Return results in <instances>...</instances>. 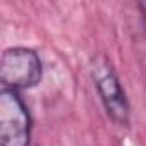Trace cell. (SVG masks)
Wrapping results in <instances>:
<instances>
[{"instance_id":"6da1fadb","label":"cell","mask_w":146,"mask_h":146,"mask_svg":"<svg viewBox=\"0 0 146 146\" xmlns=\"http://www.w3.org/2000/svg\"><path fill=\"white\" fill-rule=\"evenodd\" d=\"M90 74L108 117L115 124L127 127L131 122V107L112 62L105 55H95L90 62Z\"/></svg>"},{"instance_id":"3957f363","label":"cell","mask_w":146,"mask_h":146,"mask_svg":"<svg viewBox=\"0 0 146 146\" xmlns=\"http://www.w3.org/2000/svg\"><path fill=\"white\" fill-rule=\"evenodd\" d=\"M31 117L16 90H0V146H29Z\"/></svg>"},{"instance_id":"7a4b0ae2","label":"cell","mask_w":146,"mask_h":146,"mask_svg":"<svg viewBox=\"0 0 146 146\" xmlns=\"http://www.w3.org/2000/svg\"><path fill=\"white\" fill-rule=\"evenodd\" d=\"M43 76V65L38 53L26 46H12L4 50L0 58V81L7 90L35 88Z\"/></svg>"}]
</instances>
